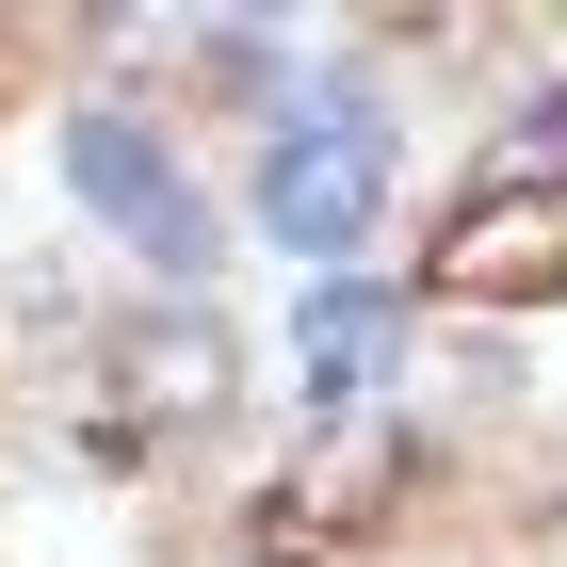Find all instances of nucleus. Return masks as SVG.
Here are the masks:
<instances>
[{
  "instance_id": "1",
  "label": "nucleus",
  "mask_w": 567,
  "mask_h": 567,
  "mask_svg": "<svg viewBox=\"0 0 567 567\" xmlns=\"http://www.w3.org/2000/svg\"><path fill=\"white\" fill-rule=\"evenodd\" d=\"M65 178H82V212L114 227V244H146L163 276H212V195L178 178V146L146 131V114H65Z\"/></svg>"
},
{
  "instance_id": "2",
  "label": "nucleus",
  "mask_w": 567,
  "mask_h": 567,
  "mask_svg": "<svg viewBox=\"0 0 567 567\" xmlns=\"http://www.w3.org/2000/svg\"><path fill=\"white\" fill-rule=\"evenodd\" d=\"M373 195H390V146H373V114H357V97L292 114V131H276V163H260V227L292 244V260H324V276L357 260Z\"/></svg>"
},
{
  "instance_id": "3",
  "label": "nucleus",
  "mask_w": 567,
  "mask_h": 567,
  "mask_svg": "<svg viewBox=\"0 0 567 567\" xmlns=\"http://www.w3.org/2000/svg\"><path fill=\"white\" fill-rule=\"evenodd\" d=\"M422 292L437 308H535V292H567V178H535V195H454Z\"/></svg>"
},
{
  "instance_id": "4",
  "label": "nucleus",
  "mask_w": 567,
  "mask_h": 567,
  "mask_svg": "<svg viewBox=\"0 0 567 567\" xmlns=\"http://www.w3.org/2000/svg\"><path fill=\"white\" fill-rule=\"evenodd\" d=\"M212 405H227V324H212V308H146V324H114L97 454H131L146 422H212Z\"/></svg>"
},
{
  "instance_id": "5",
  "label": "nucleus",
  "mask_w": 567,
  "mask_h": 567,
  "mask_svg": "<svg viewBox=\"0 0 567 567\" xmlns=\"http://www.w3.org/2000/svg\"><path fill=\"white\" fill-rule=\"evenodd\" d=\"M390 486H405V437L390 422H324L292 454V486H276V551H292V535H373Z\"/></svg>"
},
{
  "instance_id": "6",
  "label": "nucleus",
  "mask_w": 567,
  "mask_h": 567,
  "mask_svg": "<svg viewBox=\"0 0 567 567\" xmlns=\"http://www.w3.org/2000/svg\"><path fill=\"white\" fill-rule=\"evenodd\" d=\"M390 341H405V292H373V276H324V292L292 308V357H308V405L341 422L373 373H390Z\"/></svg>"
},
{
  "instance_id": "7",
  "label": "nucleus",
  "mask_w": 567,
  "mask_h": 567,
  "mask_svg": "<svg viewBox=\"0 0 567 567\" xmlns=\"http://www.w3.org/2000/svg\"><path fill=\"white\" fill-rule=\"evenodd\" d=\"M535 567H567V503H551V535H535Z\"/></svg>"
},
{
  "instance_id": "8",
  "label": "nucleus",
  "mask_w": 567,
  "mask_h": 567,
  "mask_svg": "<svg viewBox=\"0 0 567 567\" xmlns=\"http://www.w3.org/2000/svg\"><path fill=\"white\" fill-rule=\"evenodd\" d=\"M244 567H292V551H276V535H260V551H244Z\"/></svg>"
}]
</instances>
